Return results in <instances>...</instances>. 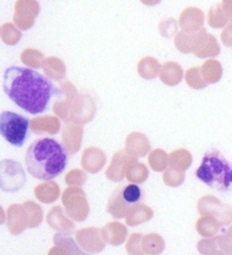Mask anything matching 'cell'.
I'll list each match as a JSON object with an SVG mask.
<instances>
[{
	"instance_id": "obj_5",
	"label": "cell",
	"mask_w": 232,
	"mask_h": 255,
	"mask_svg": "<svg viewBox=\"0 0 232 255\" xmlns=\"http://www.w3.org/2000/svg\"><path fill=\"white\" fill-rule=\"evenodd\" d=\"M141 196L142 191L140 189V187L133 183L128 184L122 191V199L125 200L127 203H129V205H134V203L139 202V201L141 200Z\"/></svg>"
},
{
	"instance_id": "obj_1",
	"label": "cell",
	"mask_w": 232,
	"mask_h": 255,
	"mask_svg": "<svg viewBox=\"0 0 232 255\" xmlns=\"http://www.w3.org/2000/svg\"><path fill=\"white\" fill-rule=\"evenodd\" d=\"M2 90L17 107L31 115L42 114L60 91L36 70L11 66L2 76Z\"/></svg>"
},
{
	"instance_id": "obj_4",
	"label": "cell",
	"mask_w": 232,
	"mask_h": 255,
	"mask_svg": "<svg viewBox=\"0 0 232 255\" xmlns=\"http://www.w3.org/2000/svg\"><path fill=\"white\" fill-rule=\"evenodd\" d=\"M30 120L13 111H2L0 114V132L8 144L21 148L27 138Z\"/></svg>"
},
{
	"instance_id": "obj_3",
	"label": "cell",
	"mask_w": 232,
	"mask_h": 255,
	"mask_svg": "<svg viewBox=\"0 0 232 255\" xmlns=\"http://www.w3.org/2000/svg\"><path fill=\"white\" fill-rule=\"evenodd\" d=\"M198 180L212 189L228 191L232 187V164L218 150H209L196 170Z\"/></svg>"
},
{
	"instance_id": "obj_2",
	"label": "cell",
	"mask_w": 232,
	"mask_h": 255,
	"mask_svg": "<svg viewBox=\"0 0 232 255\" xmlns=\"http://www.w3.org/2000/svg\"><path fill=\"white\" fill-rule=\"evenodd\" d=\"M68 164L64 146L52 138H40L27 148L25 165L27 173L37 180L47 181L58 177Z\"/></svg>"
}]
</instances>
